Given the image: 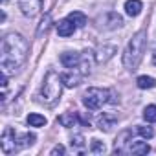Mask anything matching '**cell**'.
I'll use <instances>...</instances> for the list:
<instances>
[{
    "label": "cell",
    "instance_id": "obj_1",
    "mask_svg": "<svg viewBox=\"0 0 156 156\" xmlns=\"http://www.w3.org/2000/svg\"><path fill=\"white\" fill-rule=\"evenodd\" d=\"M28 51H30L28 41L20 33H8L2 39V57H0L2 72H6L8 75L15 73L26 62Z\"/></svg>",
    "mask_w": 156,
    "mask_h": 156
},
{
    "label": "cell",
    "instance_id": "obj_2",
    "mask_svg": "<svg viewBox=\"0 0 156 156\" xmlns=\"http://www.w3.org/2000/svg\"><path fill=\"white\" fill-rule=\"evenodd\" d=\"M145 42H147V31L145 30H140L130 41H129V46L123 53V64L127 70L134 72L143 57V50H145Z\"/></svg>",
    "mask_w": 156,
    "mask_h": 156
},
{
    "label": "cell",
    "instance_id": "obj_3",
    "mask_svg": "<svg viewBox=\"0 0 156 156\" xmlns=\"http://www.w3.org/2000/svg\"><path fill=\"white\" fill-rule=\"evenodd\" d=\"M62 85H64V83H62V77H61L57 72L50 70V72L44 75V81H42L41 101L46 103V105L55 103V101L61 98V94H62Z\"/></svg>",
    "mask_w": 156,
    "mask_h": 156
},
{
    "label": "cell",
    "instance_id": "obj_4",
    "mask_svg": "<svg viewBox=\"0 0 156 156\" xmlns=\"http://www.w3.org/2000/svg\"><path fill=\"white\" fill-rule=\"evenodd\" d=\"M105 103H110V90L108 88H98L92 87L83 96V105L88 110H99Z\"/></svg>",
    "mask_w": 156,
    "mask_h": 156
},
{
    "label": "cell",
    "instance_id": "obj_5",
    "mask_svg": "<svg viewBox=\"0 0 156 156\" xmlns=\"http://www.w3.org/2000/svg\"><path fill=\"white\" fill-rule=\"evenodd\" d=\"M17 138H19V134L15 132V129L13 127H6V130L2 132V138H0V147H2L4 154H13V152L20 151Z\"/></svg>",
    "mask_w": 156,
    "mask_h": 156
},
{
    "label": "cell",
    "instance_id": "obj_6",
    "mask_svg": "<svg viewBox=\"0 0 156 156\" xmlns=\"http://www.w3.org/2000/svg\"><path fill=\"white\" fill-rule=\"evenodd\" d=\"M98 22H99V28H103V30H116V28L123 26V17L118 15L116 11H108V13L101 15L98 19Z\"/></svg>",
    "mask_w": 156,
    "mask_h": 156
},
{
    "label": "cell",
    "instance_id": "obj_7",
    "mask_svg": "<svg viewBox=\"0 0 156 156\" xmlns=\"http://www.w3.org/2000/svg\"><path fill=\"white\" fill-rule=\"evenodd\" d=\"M19 8L26 17H35L42 9V0H19Z\"/></svg>",
    "mask_w": 156,
    "mask_h": 156
},
{
    "label": "cell",
    "instance_id": "obj_8",
    "mask_svg": "<svg viewBox=\"0 0 156 156\" xmlns=\"http://www.w3.org/2000/svg\"><path fill=\"white\" fill-rule=\"evenodd\" d=\"M116 123H118V118L114 116V114H101L99 118H98V129L99 130H105V132H108V130H112L114 127H116Z\"/></svg>",
    "mask_w": 156,
    "mask_h": 156
},
{
    "label": "cell",
    "instance_id": "obj_9",
    "mask_svg": "<svg viewBox=\"0 0 156 156\" xmlns=\"http://www.w3.org/2000/svg\"><path fill=\"white\" fill-rule=\"evenodd\" d=\"M81 53H77V51H64V53H61V62H62V66H66V68H75V66H79V62H81Z\"/></svg>",
    "mask_w": 156,
    "mask_h": 156
},
{
    "label": "cell",
    "instance_id": "obj_10",
    "mask_svg": "<svg viewBox=\"0 0 156 156\" xmlns=\"http://www.w3.org/2000/svg\"><path fill=\"white\" fill-rule=\"evenodd\" d=\"M116 51H118V48H116L114 44H105V46H101V48L96 51V62H107L108 59L114 57Z\"/></svg>",
    "mask_w": 156,
    "mask_h": 156
},
{
    "label": "cell",
    "instance_id": "obj_11",
    "mask_svg": "<svg viewBox=\"0 0 156 156\" xmlns=\"http://www.w3.org/2000/svg\"><path fill=\"white\" fill-rule=\"evenodd\" d=\"M75 70V73H72V72H68V73H64V75H61L62 77V83H64V87H68V88H73V87H77L81 83V73H79V70L77 68H73Z\"/></svg>",
    "mask_w": 156,
    "mask_h": 156
},
{
    "label": "cell",
    "instance_id": "obj_12",
    "mask_svg": "<svg viewBox=\"0 0 156 156\" xmlns=\"http://www.w3.org/2000/svg\"><path fill=\"white\" fill-rule=\"evenodd\" d=\"M75 24L70 20V19H64V20H61L59 24H57V33L61 35V37H70L73 31H75Z\"/></svg>",
    "mask_w": 156,
    "mask_h": 156
},
{
    "label": "cell",
    "instance_id": "obj_13",
    "mask_svg": "<svg viewBox=\"0 0 156 156\" xmlns=\"http://www.w3.org/2000/svg\"><path fill=\"white\" fill-rule=\"evenodd\" d=\"M143 9V4H141V0H127L125 2V13L129 17H138Z\"/></svg>",
    "mask_w": 156,
    "mask_h": 156
},
{
    "label": "cell",
    "instance_id": "obj_14",
    "mask_svg": "<svg viewBox=\"0 0 156 156\" xmlns=\"http://www.w3.org/2000/svg\"><path fill=\"white\" fill-rule=\"evenodd\" d=\"M127 151L132 152V154H147V152L151 151V147H149L147 141H132V140H130Z\"/></svg>",
    "mask_w": 156,
    "mask_h": 156
},
{
    "label": "cell",
    "instance_id": "obj_15",
    "mask_svg": "<svg viewBox=\"0 0 156 156\" xmlns=\"http://www.w3.org/2000/svg\"><path fill=\"white\" fill-rule=\"evenodd\" d=\"M57 121L62 125V127H73L77 121H79V116H77L75 112H64L57 118Z\"/></svg>",
    "mask_w": 156,
    "mask_h": 156
},
{
    "label": "cell",
    "instance_id": "obj_16",
    "mask_svg": "<svg viewBox=\"0 0 156 156\" xmlns=\"http://www.w3.org/2000/svg\"><path fill=\"white\" fill-rule=\"evenodd\" d=\"M136 85H138V88H141V90L154 88V87H156V79H152V77H149V75H140L138 79H136Z\"/></svg>",
    "mask_w": 156,
    "mask_h": 156
},
{
    "label": "cell",
    "instance_id": "obj_17",
    "mask_svg": "<svg viewBox=\"0 0 156 156\" xmlns=\"http://www.w3.org/2000/svg\"><path fill=\"white\" fill-rule=\"evenodd\" d=\"M68 19H70L77 28H83V26L87 24V15L81 13V11H72V13L68 15Z\"/></svg>",
    "mask_w": 156,
    "mask_h": 156
},
{
    "label": "cell",
    "instance_id": "obj_18",
    "mask_svg": "<svg viewBox=\"0 0 156 156\" xmlns=\"http://www.w3.org/2000/svg\"><path fill=\"white\" fill-rule=\"evenodd\" d=\"M28 125H30V127H44V125H46V118H44L42 114L33 112V114L28 116Z\"/></svg>",
    "mask_w": 156,
    "mask_h": 156
},
{
    "label": "cell",
    "instance_id": "obj_19",
    "mask_svg": "<svg viewBox=\"0 0 156 156\" xmlns=\"http://www.w3.org/2000/svg\"><path fill=\"white\" fill-rule=\"evenodd\" d=\"M17 140H19V147H20V149H26V147L33 145L37 138H35V134H31V132H26V134H20Z\"/></svg>",
    "mask_w": 156,
    "mask_h": 156
},
{
    "label": "cell",
    "instance_id": "obj_20",
    "mask_svg": "<svg viewBox=\"0 0 156 156\" xmlns=\"http://www.w3.org/2000/svg\"><path fill=\"white\" fill-rule=\"evenodd\" d=\"M70 145H72V149H73V151L83 152V151H85V138H83V134H73V136H72Z\"/></svg>",
    "mask_w": 156,
    "mask_h": 156
},
{
    "label": "cell",
    "instance_id": "obj_21",
    "mask_svg": "<svg viewBox=\"0 0 156 156\" xmlns=\"http://www.w3.org/2000/svg\"><path fill=\"white\" fill-rule=\"evenodd\" d=\"M143 118H145V121H149V123H156V105H149V107H145V110H143Z\"/></svg>",
    "mask_w": 156,
    "mask_h": 156
},
{
    "label": "cell",
    "instance_id": "obj_22",
    "mask_svg": "<svg viewBox=\"0 0 156 156\" xmlns=\"http://www.w3.org/2000/svg\"><path fill=\"white\" fill-rule=\"evenodd\" d=\"M50 24H51V17H50V15H46V17L41 20V26H39V30H37V39H41V37H42V33H46V31H48Z\"/></svg>",
    "mask_w": 156,
    "mask_h": 156
},
{
    "label": "cell",
    "instance_id": "obj_23",
    "mask_svg": "<svg viewBox=\"0 0 156 156\" xmlns=\"http://www.w3.org/2000/svg\"><path fill=\"white\" fill-rule=\"evenodd\" d=\"M105 151H107V149H105V143L94 138L92 143H90V152H94V154H103Z\"/></svg>",
    "mask_w": 156,
    "mask_h": 156
},
{
    "label": "cell",
    "instance_id": "obj_24",
    "mask_svg": "<svg viewBox=\"0 0 156 156\" xmlns=\"http://www.w3.org/2000/svg\"><path fill=\"white\" fill-rule=\"evenodd\" d=\"M136 130H138V134H140L141 138H145V140H151V138L154 136V130H152L151 127H141V125H138Z\"/></svg>",
    "mask_w": 156,
    "mask_h": 156
},
{
    "label": "cell",
    "instance_id": "obj_25",
    "mask_svg": "<svg viewBox=\"0 0 156 156\" xmlns=\"http://www.w3.org/2000/svg\"><path fill=\"white\" fill-rule=\"evenodd\" d=\"M64 152H66V149L59 143V145H55V147L51 149V152H50V154H51V156H57V154H64Z\"/></svg>",
    "mask_w": 156,
    "mask_h": 156
},
{
    "label": "cell",
    "instance_id": "obj_26",
    "mask_svg": "<svg viewBox=\"0 0 156 156\" xmlns=\"http://www.w3.org/2000/svg\"><path fill=\"white\" fill-rule=\"evenodd\" d=\"M152 62L156 64V50H154V53H152Z\"/></svg>",
    "mask_w": 156,
    "mask_h": 156
},
{
    "label": "cell",
    "instance_id": "obj_27",
    "mask_svg": "<svg viewBox=\"0 0 156 156\" xmlns=\"http://www.w3.org/2000/svg\"><path fill=\"white\" fill-rule=\"evenodd\" d=\"M2 2H6V0H2Z\"/></svg>",
    "mask_w": 156,
    "mask_h": 156
}]
</instances>
